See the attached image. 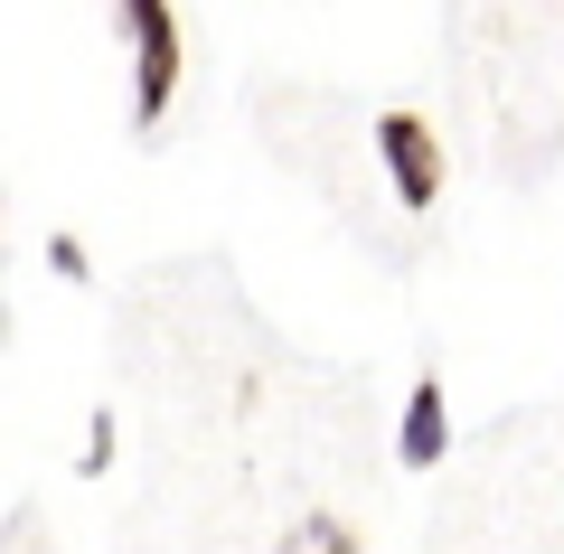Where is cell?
Instances as JSON below:
<instances>
[{"label": "cell", "instance_id": "1", "mask_svg": "<svg viewBox=\"0 0 564 554\" xmlns=\"http://www.w3.org/2000/svg\"><path fill=\"white\" fill-rule=\"evenodd\" d=\"M122 10V39H132V132H161L170 104H180V10L170 0H113Z\"/></svg>", "mask_w": 564, "mask_h": 554}, {"label": "cell", "instance_id": "2", "mask_svg": "<svg viewBox=\"0 0 564 554\" xmlns=\"http://www.w3.org/2000/svg\"><path fill=\"white\" fill-rule=\"evenodd\" d=\"M377 160H386V178H395V207H433L443 198V141H433V122L423 113H386L377 122Z\"/></svg>", "mask_w": 564, "mask_h": 554}, {"label": "cell", "instance_id": "3", "mask_svg": "<svg viewBox=\"0 0 564 554\" xmlns=\"http://www.w3.org/2000/svg\"><path fill=\"white\" fill-rule=\"evenodd\" d=\"M443 452H452V404H443V377H423L414 395H404V423H395V460H404V470H433Z\"/></svg>", "mask_w": 564, "mask_h": 554}, {"label": "cell", "instance_id": "4", "mask_svg": "<svg viewBox=\"0 0 564 554\" xmlns=\"http://www.w3.org/2000/svg\"><path fill=\"white\" fill-rule=\"evenodd\" d=\"M282 554H358V535H348L339 517H311V526L292 535V545H282Z\"/></svg>", "mask_w": 564, "mask_h": 554}, {"label": "cell", "instance_id": "5", "mask_svg": "<svg viewBox=\"0 0 564 554\" xmlns=\"http://www.w3.org/2000/svg\"><path fill=\"white\" fill-rule=\"evenodd\" d=\"M47 263H57L66 282H85V273H95V263H85V245H76V236H47Z\"/></svg>", "mask_w": 564, "mask_h": 554}]
</instances>
